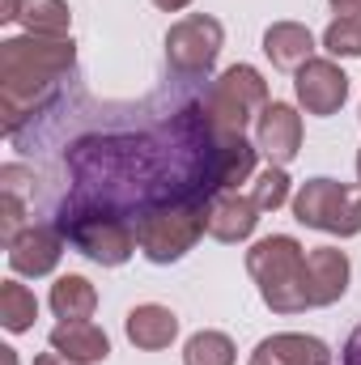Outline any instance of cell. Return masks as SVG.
Instances as JSON below:
<instances>
[{
	"mask_svg": "<svg viewBox=\"0 0 361 365\" xmlns=\"http://www.w3.org/2000/svg\"><path fill=\"white\" fill-rule=\"evenodd\" d=\"M77 64V43L68 38H43V34H17L0 43V115L4 132L13 136L34 110H43L60 77L73 73Z\"/></svg>",
	"mask_w": 361,
	"mask_h": 365,
	"instance_id": "1",
	"label": "cell"
},
{
	"mask_svg": "<svg viewBox=\"0 0 361 365\" xmlns=\"http://www.w3.org/2000/svg\"><path fill=\"white\" fill-rule=\"evenodd\" d=\"M247 272L260 284V297L272 314H302L310 310L306 297V247L289 234L260 238L247 251Z\"/></svg>",
	"mask_w": 361,
	"mask_h": 365,
	"instance_id": "2",
	"label": "cell"
},
{
	"mask_svg": "<svg viewBox=\"0 0 361 365\" xmlns=\"http://www.w3.org/2000/svg\"><path fill=\"white\" fill-rule=\"evenodd\" d=\"M204 234H208V204L200 200H166L136 217V242L149 264H179Z\"/></svg>",
	"mask_w": 361,
	"mask_h": 365,
	"instance_id": "3",
	"label": "cell"
},
{
	"mask_svg": "<svg viewBox=\"0 0 361 365\" xmlns=\"http://www.w3.org/2000/svg\"><path fill=\"white\" fill-rule=\"evenodd\" d=\"M268 106V81L260 77V68L251 64H234L225 68L200 106V119L208 128V136H243L251 119H260V110Z\"/></svg>",
	"mask_w": 361,
	"mask_h": 365,
	"instance_id": "4",
	"label": "cell"
},
{
	"mask_svg": "<svg viewBox=\"0 0 361 365\" xmlns=\"http://www.w3.org/2000/svg\"><path fill=\"white\" fill-rule=\"evenodd\" d=\"M60 230H64V238L86 255L93 264H102V268H119V264H128L132 255H136V230L132 225H123L115 212H106V208H64V221H60Z\"/></svg>",
	"mask_w": 361,
	"mask_h": 365,
	"instance_id": "5",
	"label": "cell"
},
{
	"mask_svg": "<svg viewBox=\"0 0 361 365\" xmlns=\"http://www.w3.org/2000/svg\"><path fill=\"white\" fill-rule=\"evenodd\" d=\"M293 217L306 230L353 238L361 234V187H345L336 179H306L293 195Z\"/></svg>",
	"mask_w": 361,
	"mask_h": 365,
	"instance_id": "6",
	"label": "cell"
},
{
	"mask_svg": "<svg viewBox=\"0 0 361 365\" xmlns=\"http://www.w3.org/2000/svg\"><path fill=\"white\" fill-rule=\"evenodd\" d=\"M221 47H225V30L208 13H187V17H179L166 30V60H171V68L183 73V77L213 73Z\"/></svg>",
	"mask_w": 361,
	"mask_h": 365,
	"instance_id": "7",
	"label": "cell"
},
{
	"mask_svg": "<svg viewBox=\"0 0 361 365\" xmlns=\"http://www.w3.org/2000/svg\"><path fill=\"white\" fill-rule=\"evenodd\" d=\"M293 93H298V106H302L306 115L327 119V115H336V110L345 106V98H349V77H345V68H340L336 60L315 56V60H306V64L293 73Z\"/></svg>",
	"mask_w": 361,
	"mask_h": 365,
	"instance_id": "8",
	"label": "cell"
},
{
	"mask_svg": "<svg viewBox=\"0 0 361 365\" xmlns=\"http://www.w3.org/2000/svg\"><path fill=\"white\" fill-rule=\"evenodd\" d=\"M64 230L60 225H21V234L4 247L9 251V268L17 276H47L56 272L60 255H64Z\"/></svg>",
	"mask_w": 361,
	"mask_h": 365,
	"instance_id": "9",
	"label": "cell"
},
{
	"mask_svg": "<svg viewBox=\"0 0 361 365\" xmlns=\"http://www.w3.org/2000/svg\"><path fill=\"white\" fill-rule=\"evenodd\" d=\"M255 149L268 158V166H289L302 149V115L289 102H268L255 119Z\"/></svg>",
	"mask_w": 361,
	"mask_h": 365,
	"instance_id": "10",
	"label": "cell"
},
{
	"mask_svg": "<svg viewBox=\"0 0 361 365\" xmlns=\"http://www.w3.org/2000/svg\"><path fill=\"white\" fill-rule=\"evenodd\" d=\"M349 276H353V264H349V255L340 247L306 251V297H310V310L315 306H336L349 293Z\"/></svg>",
	"mask_w": 361,
	"mask_h": 365,
	"instance_id": "11",
	"label": "cell"
},
{
	"mask_svg": "<svg viewBox=\"0 0 361 365\" xmlns=\"http://www.w3.org/2000/svg\"><path fill=\"white\" fill-rule=\"evenodd\" d=\"M260 225V208L251 195L238 191H217L208 200V238L217 242H247Z\"/></svg>",
	"mask_w": 361,
	"mask_h": 365,
	"instance_id": "12",
	"label": "cell"
},
{
	"mask_svg": "<svg viewBox=\"0 0 361 365\" xmlns=\"http://www.w3.org/2000/svg\"><path fill=\"white\" fill-rule=\"evenodd\" d=\"M247 365H332V349L302 331H276L255 344Z\"/></svg>",
	"mask_w": 361,
	"mask_h": 365,
	"instance_id": "13",
	"label": "cell"
},
{
	"mask_svg": "<svg viewBox=\"0 0 361 365\" xmlns=\"http://www.w3.org/2000/svg\"><path fill=\"white\" fill-rule=\"evenodd\" d=\"M47 340H51L56 353H64L68 361H77V365H93V361L111 357V336L98 323H90V319H60Z\"/></svg>",
	"mask_w": 361,
	"mask_h": 365,
	"instance_id": "14",
	"label": "cell"
},
{
	"mask_svg": "<svg viewBox=\"0 0 361 365\" xmlns=\"http://www.w3.org/2000/svg\"><path fill=\"white\" fill-rule=\"evenodd\" d=\"M123 331L136 349L145 353H158V349H171L175 336H179V314L171 306H158V302H145V306H132L128 319H123Z\"/></svg>",
	"mask_w": 361,
	"mask_h": 365,
	"instance_id": "15",
	"label": "cell"
},
{
	"mask_svg": "<svg viewBox=\"0 0 361 365\" xmlns=\"http://www.w3.org/2000/svg\"><path fill=\"white\" fill-rule=\"evenodd\" d=\"M255 158L260 149L247 136H217L213 140V182L217 191H238V182L255 179Z\"/></svg>",
	"mask_w": 361,
	"mask_h": 365,
	"instance_id": "16",
	"label": "cell"
},
{
	"mask_svg": "<svg viewBox=\"0 0 361 365\" xmlns=\"http://www.w3.org/2000/svg\"><path fill=\"white\" fill-rule=\"evenodd\" d=\"M264 56L272 60V68L298 73L306 60H315V34L302 21H272L264 30Z\"/></svg>",
	"mask_w": 361,
	"mask_h": 365,
	"instance_id": "17",
	"label": "cell"
},
{
	"mask_svg": "<svg viewBox=\"0 0 361 365\" xmlns=\"http://www.w3.org/2000/svg\"><path fill=\"white\" fill-rule=\"evenodd\" d=\"M47 302H51L56 319H90L93 310H98V289H93L86 276L68 272V276H60V280L51 284Z\"/></svg>",
	"mask_w": 361,
	"mask_h": 365,
	"instance_id": "18",
	"label": "cell"
},
{
	"mask_svg": "<svg viewBox=\"0 0 361 365\" xmlns=\"http://www.w3.org/2000/svg\"><path fill=\"white\" fill-rule=\"evenodd\" d=\"M34 319H39V302H34V293L21 284V280H0V327L4 331H13V336H21V331H30L34 327Z\"/></svg>",
	"mask_w": 361,
	"mask_h": 365,
	"instance_id": "19",
	"label": "cell"
},
{
	"mask_svg": "<svg viewBox=\"0 0 361 365\" xmlns=\"http://www.w3.org/2000/svg\"><path fill=\"white\" fill-rule=\"evenodd\" d=\"M21 26H26V34H43V38H68L73 9H68L64 0H26V4H21Z\"/></svg>",
	"mask_w": 361,
	"mask_h": 365,
	"instance_id": "20",
	"label": "cell"
},
{
	"mask_svg": "<svg viewBox=\"0 0 361 365\" xmlns=\"http://www.w3.org/2000/svg\"><path fill=\"white\" fill-rule=\"evenodd\" d=\"M238 349L225 331H195L183 344V365H234Z\"/></svg>",
	"mask_w": 361,
	"mask_h": 365,
	"instance_id": "21",
	"label": "cell"
},
{
	"mask_svg": "<svg viewBox=\"0 0 361 365\" xmlns=\"http://www.w3.org/2000/svg\"><path fill=\"white\" fill-rule=\"evenodd\" d=\"M251 200H255L260 212H276V208L289 200V175H285V166H268L264 175H255Z\"/></svg>",
	"mask_w": 361,
	"mask_h": 365,
	"instance_id": "22",
	"label": "cell"
},
{
	"mask_svg": "<svg viewBox=\"0 0 361 365\" xmlns=\"http://www.w3.org/2000/svg\"><path fill=\"white\" fill-rule=\"evenodd\" d=\"M323 47H327L332 56L361 60V17H336V21L323 30Z\"/></svg>",
	"mask_w": 361,
	"mask_h": 365,
	"instance_id": "23",
	"label": "cell"
},
{
	"mask_svg": "<svg viewBox=\"0 0 361 365\" xmlns=\"http://www.w3.org/2000/svg\"><path fill=\"white\" fill-rule=\"evenodd\" d=\"M345 365H361V327L349 336V344H345Z\"/></svg>",
	"mask_w": 361,
	"mask_h": 365,
	"instance_id": "24",
	"label": "cell"
},
{
	"mask_svg": "<svg viewBox=\"0 0 361 365\" xmlns=\"http://www.w3.org/2000/svg\"><path fill=\"white\" fill-rule=\"evenodd\" d=\"M332 4V13H340V17H361V0H327Z\"/></svg>",
	"mask_w": 361,
	"mask_h": 365,
	"instance_id": "25",
	"label": "cell"
},
{
	"mask_svg": "<svg viewBox=\"0 0 361 365\" xmlns=\"http://www.w3.org/2000/svg\"><path fill=\"white\" fill-rule=\"evenodd\" d=\"M21 4H26V0H4V4H0V21H4V26H9V21H21Z\"/></svg>",
	"mask_w": 361,
	"mask_h": 365,
	"instance_id": "26",
	"label": "cell"
},
{
	"mask_svg": "<svg viewBox=\"0 0 361 365\" xmlns=\"http://www.w3.org/2000/svg\"><path fill=\"white\" fill-rule=\"evenodd\" d=\"M34 365H77V361H68L64 353H56V349H51V353H43V357H39Z\"/></svg>",
	"mask_w": 361,
	"mask_h": 365,
	"instance_id": "27",
	"label": "cell"
},
{
	"mask_svg": "<svg viewBox=\"0 0 361 365\" xmlns=\"http://www.w3.org/2000/svg\"><path fill=\"white\" fill-rule=\"evenodd\" d=\"M153 4H158L162 13H179V9H187V4H191V0H153Z\"/></svg>",
	"mask_w": 361,
	"mask_h": 365,
	"instance_id": "28",
	"label": "cell"
},
{
	"mask_svg": "<svg viewBox=\"0 0 361 365\" xmlns=\"http://www.w3.org/2000/svg\"><path fill=\"white\" fill-rule=\"evenodd\" d=\"M0 353H4V365H17V353L13 349H0Z\"/></svg>",
	"mask_w": 361,
	"mask_h": 365,
	"instance_id": "29",
	"label": "cell"
},
{
	"mask_svg": "<svg viewBox=\"0 0 361 365\" xmlns=\"http://www.w3.org/2000/svg\"><path fill=\"white\" fill-rule=\"evenodd\" d=\"M357 182H361V149H357Z\"/></svg>",
	"mask_w": 361,
	"mask_h": 365,
	"instance_id": "30",
	"label": "cell"
}]
</instances>
